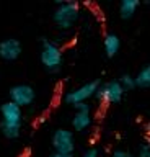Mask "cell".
I'll return each mask as SVG.
<instances>
[{
	"label": "cell",
	"instance_id": "16",
	"mask_svg": "<svg viewBox=\"0 0 150 157\" xmlns=\"http://www.w3.org/2000/svg\"><path fill=\"white\" fill-rule=\"evenodd\" d=\"M82 157H98V151H96L95 147H91V149L85 151V152H83V155H82Z\"/></svg>",
	"mask_w": 150,
	"mask_h": 157
},
{
	"label": "cell",
	"instance_id": "10",
	"mask_svg": "<svg viewBox=\"0 0 150 157\" xmlns=\"http://www.w3.org/2000/svg\"><path fill=\"white\" fill-rule=\"evenodd\" d=\"M103 46H104V52L108 57H114L116 54L119 52V48H121V41H119V36L114 33H108L103 39Z\"/></svg>",
	"mask_w": 150,
	"mask_h": 157
},
{
	"label": "cell",
	"instance_id": "7",
	"mask_svg": "<svg viewBox=\"0 0 150 157\" xmlns=\"http://www.w3.org/2000/svg\"><path fill=\"white\" fill-rule=\"evenodd\" d=\"M35 98H36L35 88L28 83H18V85H13L10 88V101H13L20 108L30 106L35 101Z\"/></svg>",
	"mask_w": 150,
	"mask_h": 157
},
{
	"label": "cell",
	"instance_id": "9",
	"mask_svg": "<svg viewBox=\"0 0 150 157\" xmlns=\"http://www.w3.org/2000/svg\"><path fill=\"white\" fill-rule=\"evenodd\" d=\"M21 43L15 38H8L3 39L0 43V57L3 61H15V59L20 57L21 54Z\"/></svg>",
	"mask_w": 150,
	"mask_h": 157
},
{
	"label": "cell",
	"instance_id": "12",
	"mask_svg": "<svg viewBox=\"0 0 150 157\" xmlns=\"http://www.w3.org/2000/svg\"><path fill=\"white\" fill-rule=\"evenodd\" d=\"M135 87L148 88L150 87V64L144 66L135 75Z\"/></svg>",
	"mask_w": 150,
	"mask_h": 157
},
{
	"label": "cell",
	"instance_id": "5",
	"mask_svg": "<svg viewBox=\"0 0 150 157\" xmlns=\"http://www.w3.org/2000/svg\"><path fill=\"white\" fill-rule=\"evenodd\" d=\"M101 103H106V105H114V103H119L124 97V88L121 87V83L118 80H111L106 83H100L98 92L95 95Z\"/></svg>",
	"mask_w": 150,
	"mask_h": 157
},
{
	"label": "cell",
	"instance_id": "6",
	"mask_svg": "<svg viewBox=\"0 0 150 157\" xmlns=\"http://www.w3.org/2000/svg\"><path fill=\"white\" fill-rule=\"evenodd\" d=\"M51 142H52V147H54L56 152H62V154L74 155V151H75V136H74V132H72V131L64 129V128H59V129L54 131Z\"/></svg>",
	"mask_w": 150,
	"mask_h": 157
},
{
	"label": "cell",
	"instance_id": "1",
	"mask_svg": "<svg viewBox=\"0 0 150 157\" xmlns=\"http://www.w3.org/2000/svg\"><path fill=\"white\" fill-rule=\"evenodd\" d=\"M0 113H2V124H0V131L7 139H15L20 136L21 131V108L15 105L13 101H5L0 106Z\"/></svg>",
	"mask_w": 150,
	"mask_h": 157
},
{
	"label": "cell",
	"instance_id": "15",
	"mask_svg": "<svg viewBox=\"0 0 150 157\" xmlns=\"http://www.w3.org/2000/svg\"><path fill=\"white\" fill-rule=\"evenodd\" d=\"M111 157H135V155H132V154H130V152H127V151L118 149V151L113 152V155H111Z\"/></svg>",
	"mask_w": 150,
	"mask_h": 157
},
{
	"label": "cell",
	"instance_id": "2",
	"mask_svg": "<svg viewBox=\"0 0 150 157\" xmlns=\"http://www.w3.org/2000/svg\"><path fill=\"white\" fill-rule=\"evenodd\" d=\"M80 17V5L77 2H60L52 13V20L60 29H69Z\"/></svg>",
	"mask_w": 150,
	"mask_h": 157
},
{
	"label": "cell",
	"instance_id": "4",
	"mask_svg": "<svg viewBox=\"0 0 150 157\" xmlns=\"http://www.w3.org/2000/svg\"><path fill=\"white\" fill-rule=\"evenodd\" d=\"M98 87H100V82L98 80H91V82H86L83 85L74 88V90L67 92L65 95V103H69V105H82V103H86V100L91 97L96 95V92H98Z\"/></svg>",
	"mask_w": 150,
	"mask_h": 157
},
{
	"label": "cell",
	"instance_id": "13",
	"mask_svg": "<svg viewBox=\"0 0 150 157\" xmlns=\"http://www.w3.org/2000/svg\"><path fill=\"white\" fill-rule=\"evenodd\" d=\"M118 82L121 83V87L124 88V92L126 90H132V88L135 87V77L130 75V74H123Z\"/></svg>",
	"mask_w": 150,
	"mask_h": 157
},
{
	"label": "cell",
	"instance_id": "18",
	"mask_svg": "<svg viewBox=\"0 0 150 157\" xmlns=\"http://www.w3.org/2000/svg\"><path fill=\"white\" fill-rule=\"evenodd\" d=\"M20 157H26V155H20Z\"/></svg>",
	"mask_w": 150,
	"mask_h": 157
},
{
	"label": "cell",
	"instance_id": "11",
	"mask_svg": "<svg viewBox=\"0 0 150 157\" xmlns=\"http://www.w3.org/2000/svg\"><path fill=\"white\" fill-rule=\"evenodd\" d=\"M139 5H140L139 0H123L121 5H119V15H121V18H124V20L132 18L134 15H135V12H137Z\"/></svg>",
	"mask_w": 150,
	"mask_h": 157
},
{
	"label": "cell",
	"instance_id": "14",
	"mask_svg": "<svg viewBox=\"0 0 150 157\" xmlns=\"http://www.w3.org/2000/svg\"><path fill=\"white\" fill-rule=\"evenodd\" d=\"M139 157H150V137H147L145 144L139 149Z\"/></svg>",
	"mask_w": 150,
	"mask_h": 157
},
{
	"label": "cell",
	"instance_id": "3",
	"mask_svg": "<svg viewBox=\"0 0 150 157\" xmlns=\"http://www.w3.org/2000/svg\"><path fill=\"white\" fill-rule=\"evenodd\" d=\"M41 64L44 66L49 72H57L62 66V49L57 44L51 43V41H44L41 46Z\"/></svg>",
	"mask_w": 150,
	"mask_h": 157
},
{
	"label": "cell",
	"instance_id": "17",
	"mask_svg": "<svg viewBox=\"0 0 150 157\" xmlns=\"http://www.w3.org/2000/svg\"><path fill=\"white\" fill-rule=\"evenodd\" d=\"M49 157H72V155H70V154H62V152H56V151H54Z\"/></svg>",
	"mask_w": 150,
	"mask_h": 157
},
{
	"label": "cell",
	"instance_id": "8",
	"mask_svg": "<svg viewBox=\"0 0 150 157\" xmlns=\"http://www.w3.org/2000/svg\"><path fill=\"white\" fill-rule=\"evenodd\" d=\"M91 124V110H90V105L86 103H82V105H77L75 106V113H74V118H72V126H74L75 131L79 132H83L90 128Z\"/></svg>",
	"mask_w": 150,
	"mask_h": 157
}]
</instances>
